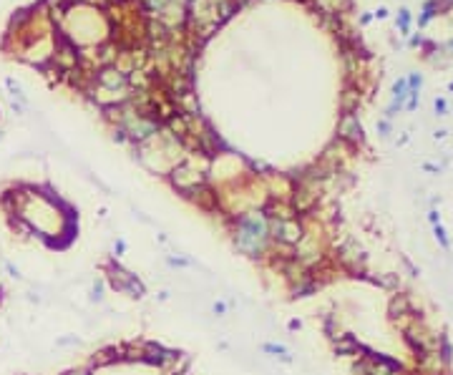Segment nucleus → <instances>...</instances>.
I'll return each instance as SVG.
<instances>
[{"mask_svg": "<svg viewBox=\"0 0 453 375\" xmlns=\"http://www.w3.org/2000/svg\"><path fill=\"white\" fill-rule=\"evenodd\" d=\"M405 312H408V300L400 295V297H395V300L390 302V315L398 317V315H405Z\"/></svg>", "mask_w": 453, "mask_h": 375, "instance_id": "nucleus-8", "label": "nucleus"}, {"mask_svg": "<svg viewBox=\"0 0 453 375\" xmlns=\"http://www.w3.org/2000/svg\"><path fill=\"white\" fill-rule=\"evenodd\" d=\"M91 300H96V302H101V300H103V282H101V280H96V285H93V295H91Z\"/></svg>", "mask_w": 453, "mask_h": 375, "instance_id": "nucleus-9", "label": "nucleus"}, {"mask_svg": "<svg viewBox=\"0 0 453 375\" xmlns=\"http://www.w3.org/2000/svg\"><path fill=\"white\" fill-rule=\"evenodd\" d=\"M443 108H445V103H443V101H435V111H438V113H440V111H443Z\"/></svg>", "mask_w": 453, "mask_h": 375, "instance_id": "nucleus-14", "label": "nucleus"}, {"mask_svg": "<svg viewBox=\"0 0 453 375\" xmlns=\"http://www.w3.org/2000/svg\"><path fill=\"white\" fill-rule=\"evenodd\" d=\"M337 136L345 139V141H350V144H360V141H363V126H360V121H358L355 113H345V116L340 118V123H337Z\"/></svg>", "mask_w": 453, "mask_h": 375, "instance_id": "nucleus-3", "label": "nucleus"}, {"mask_svg": "<svg viewBox=\"0 0 453 375\" xmlns=\"http://www.w3.org/2000/svg\"><path fill=\"white\" fill-rule=\"evenodd\" d=\"M262 350H265V352H272V355H275L277 360H282V362H292V360H295V357L290 355V350H287L285 345H275V342H265V345H262Z\"/></svg>", "mask_w": 453, "mask_h": 375, "instance_id": "nucleus-5", "label": "nucleus"}, {"mask_svg": "<svg viewBox=\"0 0 453 375\" xmlns=\"http://www.w3.org/2000/svg\"><path fill=\"white\" fill-rule=\"evenodd\" d=\"M435 239H438L443 247H448V239H445V232H443V227H440V224H435Z\"/></svg>", "mask_w": 453, "mask_h": 375, "instance_id": "nucleus-13", "label": "nucleus"}, {"mask_svg": "<svg viewBox=\"0 0 453 375\" xmlns=\"http://www.w3.org/2000/svg\"><path fill=\"white\" fill-rule=\"evenodd\" d=\"M290 330H300V320H292V322H290Z\"/></svg>", "mask_w": 453, "mask_h": 375, "instance_id": "nucleus-15", "label": "nucleus"}, {"mask_svg": "<svg viewBox=\"0 0 453 375\" xmlns=\"http://www.w3.org/2000/svg\"><path fill=\"white\" fill-rule=\"evenodd\" d=\"M235 247L247 257H262L270 244V229H267V214L265 212H247L235 222L232 232Z\"/></svg>", "mask_w": 453, "mask_h": 375, "instance_id": "nucleus-1", "label": "nucleus"}, {"mask_svg": "<svg viewBox=\"0 0 453 375\" xmlns=\"http://www.w3.org/2000/svg\"><path fill=\"white\" fill-rule=\"evenodd\" d=\"M71 375H88L86 370H78V372H71Z\"/></svg>", "mask_w": 453, "mask_h": 375, "instance_id": "nucleus-16", "label": "nucleus"}, {"mask_svg": "<svg viewBox=\"0 0 453 375\" xmlns=\"http://www.w3.org/2000/svg\"><path fill=\"white\" fill-rule=\"evenodd\" d=\"M98 83H101V88H106V91H121V88H126V78L119 73V71H111V68H106V71H101L98 73Z\"/></svg>", "mask_w": 453, "mask_h": 375, "instance_id": "nucleus-4", "label": "nucleus"}, {"mask_svg": "<svg viewBox=\"0 0 453 375\" xmlns=\"http://www.w3.org/2000/svg\"><path fill=\"white\" fill-rule=\"evenodd\" d=\"M124 295H129V297H136V300H139V297H144V295H146V287H144V282L134 275V277L129 280V285H126Z\"/></svg>", "mask_w": 453, "mask_h": 375, "instance_id": "nucleus-6", "label": "nucleus"}, {"mask_svg": "<svg viewBox=\"0 0 453 375\" xmlns=\"http://www.w3.org/2000/svg\"><path fill=\"white\" fill-rule=\"evenodd\" d=\"M166 262H169L171 267H189V265H191L189 260H181V257H166Z\"/></svg>", "mask_w": 453, "mask_h": 375, "instance_id": "nucleus-10", "label": "nucleus"}, {"mask_svg": "<svg viewBox=\"0 0 453 375\" xmlns=\"http://www.w3.org/2000/svg\"><path fill=\"white\" fill-rule=\"evenodd\" d=\"M211 312H214V315H216V317H224V315H226V305H224V302H219V300H216V302H214V305H211Z\"/></svg>", "mask_w": 453, "mask_h": 375, "instance_id": "nucleus-11", "label": "nucleus"}, {"mask_svg": "<svg viewBox=\"0 0 453 375\" xmlns=\"http://www.w3.org/2000/svg\"><path fill=\"white\" fill-rule=\"evenodd\" d=\"M0 136H3V134H0Z\"/></svg>", "mask_w": 453, "mask_h": 375, "instance_id": "nucleus-17", "label": "nucleus"}, {"mask_svg": "<svg viewBox=\"0 0 453 375\" xmlns=\"http://www.w3.org/2000/svg\"><path fill=\"white\" fill-rule=\"evenodd\" d=\"M353 350H358V342H355L350 335H340L337 342H335V352H337V355H348V352H353Z\"/></svg>", "mask_w": 453, "mask_h": 375, "instance_id": "nucleus-7", "label": "nucleus"}, {"mask_svg": "<svg viewBox=\"0 0 453 375\" xmlns=\"http://www.w3.org/2000/svg\"><path fill=\"white\" fill-rule=\"evenodd\" d=\"M124 252H126V242H124V239H116V242H114V257H121Z\"/></svg>", "mask_w": 453, "mask_h": 375, "instance_id": "nucleus-12", "label": "nucleus"}, {"mask_svg": "<svg viewBox=\"0 0 453 375\" xmlns=\"http://www.w3.org/2000/svg\"><path fill=\"white\" fill-rule=\"evenodd\" d=\"M169 181H171V186H174L176 192L191 197L196 189H201V186H204V174L196 171V169H191L189 164H179V166H174V169L169 171Z\"/></svg>", "mask_w": 453, "mask_h": 375, "instance_id": "nucleus-2", "label": "nucleus"}]
</instances>
